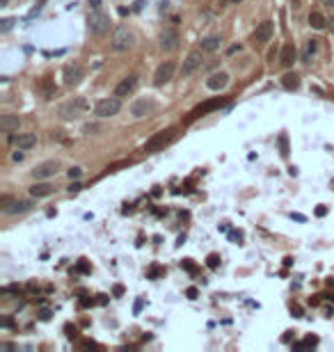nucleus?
<instances>
[{
	"label": "nucleus",
	"mask_w": 334,
	"mask_h": 352,
	"mask_svg": "<svg viewBox=\"0 0 334 352\" xmlns=\"http://www.w3.org/2000/svg\"><path fill=\"white\" fill-rule=\"evenodd\" d=\"M176 137V128H165V131L156 133L154 137H149L144 144V151L146 153H156V151H163L165 146L169 144V142Z\"/></svg>",
	"instance_id": "obj_1"
},
{
	"label": "nucleus",
	"mask_w": 334,
	"mask_h": 352,
	"mask_svg": "<svg viewBox=\"0 0 334 352\" xmlns=\"http://www.w3.org/2000/svg\"><path fill=\"white\" fill-rule=\"evenodd\" d=\"M122 110V101H119V96H110V99H101L99 103L94 105V114L101 119L105 117H114V114Z\"/></svg>",
	"instance_id": "obj_2"
},
{
	"label": "nucleus",
	"mask_w": 334,
	"mask_h": 352,
	"mask_svg": "<svg viewBox=\"0 0 334 352\" xmlns=\"http://www.w3.org/2000/svg\"><path fill=\"white\" fill-rule=\"evenodd\" d=\"M135 46V35L128 27H117L112 32V48L114 50H128Z\"/></svg>",
	"instance_id": "obj_3"
},
{
	"label": "nucleus",
	"mask_w": 334,
	"mask_h": 352,
	"mask_svg": "<svg viewBox=\"0 0 334 352\" xmlns=\"http://www.w3.org/2000/svg\"><path fill=\"white\" fill-rule=\"evenodd\" d=\"M222 105H227V99H222V96H215V99H210V101H204L201 105H197V108L192 110L190 117H188L186 121H192V119H199V117H204V114L213 112V110H220Z\"/></svg>",
	"instance_id": "obj_4"
},
{
	"label": "nucleus",
	"mask_w": 334,
	"mask_h": 352,
	"mask_svg": "<svg viewBox=\"0 0 334 352\" xmlns=\"http://www.w3.org/2000/svg\"><path fill=\"white\" fill-rule=\"evenodd\" d=\"M89 30H92V35H96V37L105 35V32L110 30V16L105 12H94L89 16Z\"/></svg>",
	"instance_id": "obj_5"
},
{
	"label": "nucleus",
	"mask_w": 334,
	"mask_h": 352,
	"mask_svg": "<svg viewBox=\"0 0 334 352\" xmlns=\"http://www.w3.org/2000/svg\"><path fill=\"white\" fill-rule=\"evenodd\" d=\"M87 101L85 99H73V101H69V103H64L62 105V117H67V119H76V117H80V114H85L87 112Z\"/></svg>",
	"instance_id": "obj_6"
},
{
	"label": "nucleus",
	"mask_w": 334,
	"mask_h": 352,
	"mask_svg": "<svg viewBox=\"0 0 334 352\" xmlns=\"http://www.w3.org/2000/svg\"><path fill=\"white\" fill-rule=\"evenodd\" d=\"M272 32H275V25L272 21H263L256 25V30L252 32V41H254V46H263L268 44L270 39H272Z\"/></svg>",
	"instance_id": "obj_7"
},
{
	"label": "nucleus",
	"mask_w": 334,
	"mask_h": 352,
	"mask_svg": "<svg viewBox=\"0 0 334 352\" xmlns=\"http://www.w3.org/2000/svg\"><path fill=\"white\" fill-rule=\"evenodd\" d=\"M174 71H176V64L169 59V62H163L158 69H156V73H154V82L156 85H165V82H169L174 78Z\"/></svg>",
	"instance_id": "obj_8"
},
{
	"label": "nucleus",
	"mask_w": 334,
	"mask_h": 352,
	"mask_svg": "<svg viewBox=\"0 0 334 352\" xmlns=\"http://www.w3.org/2000/svg\"><path fill=\"white\" fill-rule=\"evenodd\" d=\"M59 169V163L57 160H46V163H41V165H37L35 169H32V176L39 181V178H50V176H55V172Z\"/></svg>",
	"instance_id": "obj_9"
},
{
	"label": "nucleus",
	"mask_w": 334,
	"mask_h": 352,
	"mask_svg": "<svg viewBox=\"0 0 334 352\" xmlns=\"http://www.w3.org/2000/svg\"><path fill=\"white\" fill-rule=\"evenodd\" d=\"M178 41H181V37H178V32L172 30V27H167V30L160 32V48L163 50H176Z\"/></svg>",
	"instance_id": "obj_10"
},
{
	"label": "nucleus",
	"mask_w": 334,
	"mask_h": 352,
	"mask_svg": "<svg viewBox=\"0 0 334 352\" xmlns=\"http://www.w3.org/2000/svg\"><path fill=\"white\" fill-rule=\"evenodd\" d=\"M201 53L199 50H192V53H188V57L183 59V67H181V73L183 76H192V73L197 71V69L201 67Z\"/></svg>",
	"instance_id": "obj_11"
},
{
	"label": "nucleus",
	"mask_w": 334,
	"mask_h": 352,
	"mask_svg": "<svg viewBox=\"0 0 334 352\" xmlns=\"http://www.w3.org/2000/svg\"><path fill=\"white\" fill-rule=\"evenodd\" d=\"M227 85H229V73H224V71L210 73L208 80H206V87H208L210 91H222Z\"/></svg>",
	"instance_id": "obj_12"
},
{
	"label": "nucleus",
	"mask_w": 334,
	"mask_h": 352,
	"mask_svg": "<svg viewBox=\"0 0 334 352\" xmlns=\"http://www.w3.org/2000/svg\"><path fill=\"white\" fill-rule=\"evenodd\" d=\"M154 108H156V103L151 99H140V101H135V103H133L131 114L135 119H142V117H146L149 112H154Z\"/></svg>",
	"instance_id": "obj_13"
},
{
	"label": "nucleus",
	"mask_w": 334,
	"mask_h": 352,
	"mask_svg": "<svg viewBox=\"0 0 334 352\" xmlns=\"http://www.w3.org/2000/svg\"><path fill=\"white\" fill-rule=\"evenodd\" d=\"M80 78H82V67L80 64H67V67H64V85L73 87V85L80 82Z\"/></svg>",
	"instance_id": "obj_14"
},
{
	"label": "nucleus",
	"mask_w": 334,
	"mask_h": 352,
	"mask_svg": "<svg viewBox=\"0 0 334 352\" xmlns=\"http://www.w3.org/2000/svg\"><path fill=\"white\" fill-rule=\"evenodd\" d=\"M135 87H137V76H128L114 87V96H119V99L122 96H131L135 91Z\"/></svg>",
	"instance_id": "obj_15"
},
{
	"label": "nucleus",
	"mask_w": 334,
	"mask_h": 352,
	"mask_svg": "<svg viewBox=\"0 0 334 352\" xmlns=\"http://www.w3.org/2000/svg\"><path fill=\"white\" fill-rule=\"evenodd\" d=\"M295 55H297L295 46H293V44H286V46L282 48V55H279V64H282L284 69L293 67V62H295Z\"/></svg>",
	"instance_id": "obj_16"
},
{
	"label": "nucleus",
	"mask_w": 334,
	"mask_h": 352,
	"mask_svg": "<svg viewBox=\"0 0 334 352\" xmlns=\"http://www.w3.org/2000/svg\"><path fill=\"white\" fill-rule=\"evenodd\" d=\"M55 192V187L50 185V183H35V185L30 187V195L37 197V199H44V197H50Z\"/></svg>",
	"instance_id": "obj_17"
},
{
	"label": "nucleus",
	"mask_w": 334,
	"mask_h": 352,
	"mask_svg": "<svg viewBox=\"0 0 334 352\" xmlns=\"http://www.w3.org/2000/svg\"><path fill=\"white\" fill-rule=\"evenodd\" d=\"M14 142H16V146L21 151H27V149H32V146L37 144V135L35 133H23V135L14 137Z\"/></svg>",
	"instance_id": "obj_18"
},
{
	"label": "nucleus",
	"mask_w": 334,
	"mask_h": 352,
	"mask_svg": "<svg viewBox=\"0 0 334 352\" xmlns=\"http://www.w3.org/2000/svg\"><path fill=\"white\" fill-rule=\"evenodd\" d=\"M0 126H3L5 133H14V131H18V126H21V119H18V114H5V117L0 119Z\"/></svg>",
	"instance_id": "obj_19"
},
{
	"label": "nucleus",
	"mask_w": 334,
	"mask_h": 352,
	"mask_svg": "<svg viewBox=\"0 0 334 352\" xmlns=\"http://www.w3.org/2000/svg\"><path fill=\"white\" fill-rule=\"evenodd\" d=\"M32 208V204L30 201H25V199H16V201H12V206H9L5 213H9V215H18V213H25V210H30Z\"/></svg>",
	"instance_id": "obj_20"
},
{
	"label": "nucleus",
	"mask_w": 334,
	"mask_h": 352,
	"mask_svg": "<svg viewBox=\"0 0 334 352\" xmlns=\"http://www.w3.org/2000/svg\"><path fill=\"white\" fill-rule=\"evenodd\" d=\"M282 85H284V89H288V91L297 89V87H300V76H297V73H286V76L282 78Z\"/></svg>",
	"instance_id": "obj_21"
},
{
	"label": "nucleus",
	"mask_w": 334,
	"mask_h": 352,
	"mask_svg": "<svg viewBox=\"0 0 334 352\" xmlns=\"http://www.w3.org/2000/svg\"><path fill=\"white\" fill-rule=\"evenodd\" d=\"M309 25L314 27V30H323V27L327 25V18H325L320 12H311L309 14Z\"/></svg>",
	"instance_id": "obj_22"
},
{
	"label": "nucleus",
	"mask_w": 334,
	"mask_h": 352,
	"mask_svg": "<svg viewBox=\"0 0 334 352\" xmlns=\"http://www.w3.org/2000/svg\"><path fill=\"white\" fill-rule=\"evenodd\" d=\"M201 48L204 50H218L220 48V39L218 37H206V39L201 41Z\"/></svg>",
	"instance_id": "obj_23"
},
{
	"label": "nucleus",
	"mask_w": 334,
	"mask_h": 352,
	"mask_svg": "<svg viewBox=\"0 0 334 352\" xmlns=\"http://www.w3.org/2000/svg\"><path fill=\"white\" fill-rule=\"evenodd\" d=\"M316 48H318V44H316V39H311L309 44H307V48H305V55H302V59H305V62H311V55L316 53Z\"/></svg>",
	"instance_id": "obj_24"
},
{
	"label": "nucleus",
	"mask_w": 334,
	"mask_h": 352,
	"mask_svg": "<svg viewBox=\"0 0 334 352\" xmlns=\"http://www.w3.org/2000/svg\"><path fill=\"white\" fill-rule=\"evenodd\" d=\"M277 142H279V153L286 158V155H288V137H286V133H282Z\"/></svg>",
	"instance_id": "obj_25"
},
{
	"label": "nucleus",
	"mask_w": 334,
	"mask_h": 352,
	"mask_svg": "<svg viewBox=\"0 0 334 352\" xmlns=\"http://www.w3.org/2000/svg\"><path fill=\"white\" fill-rule=\"evenodd\" d=\"M206 265H208L210 270H215L220 265V254H208V259H206Z\"/></svg>",
	"instance_id": "obj_26"
},
{
	"label": "nucleus",
	"mask_w": 334,
	"mask_h": 352,
	"mask_svg": "<svg viewBox=\"0 0 334 352\" xmlns=\"http://www.w3.org/2000/svg\"><path fill=\"white\" fill-rule=\"evenodd\" d=\"M9 206H12V197L3 195V197H0V208H3V210H7Z\"/></svg>",
	"instance_id": "obj_27"
},
{
	"label": "nucleus",
	"mask_w": 334,
	"mask_h": 352,
	"mask_svg": "<svg viewBox=\"0 0 334 352\" xmlns=\"http://www.w3.org/2000/svg\"><path fill=\"white\" fill-rule=\"evenodd\" d=\"M80 174H82V169H80V167H71V169H69V172H67V176L73 181V178H78V176H80Z\"/></svg>",
	"instance_id": "obj_28"
},
{
	"label": "nucleus",
	"mask_w": 334,
	"mask_h": 352,
	"mask_svg": "<svg viewBox=\"0 0 334 352\" xmlns=\"http://www.w3.org/2000/svg\"><path fill=\"white\" fill-rule=\"evenodd\" d=\"M76 272H82V274L89 272V265H87V261H80V263L76 265Z\"/></svg>",
	"instance_id": "obj_29"
},
{
	"label": "nucleus",
	"mask_w": 334,
	"mask_h": 352,
	"mask_svg": "<svg viewBox=\"0 0 334 352\" xmlns=\"http://www.w3.org/2000/svg\"><path fill=\"white\" fill-rule=\"evenodd\" d=\"M181 265H183V268H186V270H188V272H190V274H195V265H192V261H190V259H186V261H183V263H181Z\"/></svg>",
	"instance_id": "obj_30"
},
{
	"label": "nucleus",
	"mask_w": 334,
	"mask_h": 352,
	"mask_svg": "<svg viewBox=\"0 0 334 352\" xmlns=\"http://www.w3.org/2000/svg\"><path fill=\"white\" fill-rule=\"evenodd\" d=\"M186 295L190 297V300H197V295H199V291H197L195 286H190V288H188V291H186Z\"/></svg>",
	"instance_id": "obj_31"
},
{
	"label": "nucleus",
	"mask_w": 334,
	"mask_h": 352,
	"mask_svg": "<svg viewBox=\"0 0 334 352\" xmlns=\"http://www.w3.org/2000/svg\"><path fill=\"white\" fill-rule=\"evenodd\" d=\"M50 315H53V313H50V309H41L39 311V318L41 320H50Z\"/></svg>",
	"instance_id": "obj_32"
},
{
	"label": "nucleus",
	"mask_w": 334,
	"mask_h": 352,
	"mask_svg": "<svg viewBox=\"0 0 334 352\" xmlns=\"http://www.w3.org/2000/svg\"><path fill=\"white\" fill-rule=\"evenodd\" d=\"M12 25H14V18H5V21H3V32H7Z\"/></svg>",
	"instance_id": "obj_33"
},
{
	"label": "nucleus",
	"mask_w": 334,
	"mask_h": 352,
	"mask_svg": "<svg viewBox=\"0 0 334 352\" xmlns=\"http://www.w3.org/2000/svg\"><path fill=\"white\" fill-rule=\"evenodd\" d=\"M94 131H99V126H96V123H87V126H85V133H87V135H92Z\"/></svg>",
	"instance_id": "obj_34"
},
{
	"label": "nucleus",
	"mask_w": 334,
	"mask_h": 352,
	"mask_svg": "<svg viewBox=\"0 0 334 352\" xmlns=\"http://www.w3.org/2000/svg\"><path fill=\"white\" fill-rule=\"evenodd\" d=\"M316 215H318V217L327 215V206H318V208H316Z\"/></svg>",
	"instance_id": "obj_35"
},
{
	"label": "nucleus",
	"mask_w": 334,
	"mask_h": 352,
	"mask_svg": "<svg viewBox=\"0 0 334 352\" xmlns=\"http://www.w3.org/2000/svg\"><path fill=\"white\" fill-rule=\"evenodd\" d=\"M158 274H163V270L160 268H151L149 270V277H158Z\"/></svg>",
	"instance_id": "obj_36"
},
{
	"label": "nucleus",
	"mask_w": 334,
	"mask_h": 352,
	"mask_svg": "<svg viewBox=\"0 0 334 352\" xmlns=\"http://www.w3.org/2000/svg\"><path fill=\"white\" fill-rule=\"evenodd\" d=\"M291 311L297 315V318H302V309H300V306H297V304H293V306H291Z\"/></svg>",
	"instance_id": "obj_37"
},
{
	"label": "nucleus",
	"mask_w": 334,
	"mask_h": 352,
	"mask_svg": "<svg viewBox=\"0 0 334 352\" xmlns=\"http://www.w3.org/2000/svg\"><path fill=\"white\" fill-rule=\"evenodd\" d=\"M80 190H82V185H80V183H73V185L69 187V192H80Z\"/></svg>",
	"instance_id": "obj_38"
},
{
	"label": "nucleus",
	"mask_w": 334,
	"mask_h": 352,
	"mask_svg": "<svg viewBox=\"0 0 334 352\" xmlns=\"http://www.w3.org/2000/svg\"><path fill=\"white\" fill-rule=\"evenodd\" d=\"M82 347H87V350H89V347H99V345H96L94 341H85V343H82Z\"/></svg>",
	"instance_id": "obj_39"
},
{
	"label": "nucleus",
	"mask_w": 334,
	"mask_h": 352,
	"mask_svg": "<svg viewBox=\"0 0 334 352\" xmlns=\"http://www.w3.org/2000/svg\"><path fill=\"white\" fill-rule=\"evenodd\" d=\"M12 158H14V160H16V163H18V160H23V153H21V149H18V151H16V153H12Z\"/></svg>",
	"instance_id": "obj_40"
},
{
	"label": "nucleus",
	"mask_w": 334,
	"mask_h": 352,
	"mask_svg": "<svg viewBox=\"0 0 334 352\" xmlns=\"http://www.w3.org/2000/svg\"><path fill=\"white\" fill-rule=\"evenodd\" d=\"M238 50H240V46H231V48L227 50V55H233V53H238Z\"/></svg>",
	"instance_id": "obj_41"
},
{
	"label": "nucleus",
	"mask_w": 334,
	"mask_h": 352,
	"mask_svg": "<svg viewBox=\"0 0 334 352\" xmlns=\"http://www.w3.org/2000/svg\"><path fill=\"white\" fill-rule=\"evenodd\" d=\"M142 304H144V302H142V300H137V302H135V313H140V309H142Z\"/></svg>",
	"instance_id": "obj_42"
},
{
	"label": "nucleus",
	"mask_w": 334,
	"mask_h": 352,
	"mask_svg": "<svg viewBox=\"0 0 334 352\" xmlns=\"http://www.w3.org/2000/svg\"><path fill=\"white\" fill-rule=\"evenodd\" d=\"M327 25H329V32H332V35H334V16L327 21Z\"/></svg>",
	"instance_id": "obj_43"
},
{
	"label": "nucleus",
	"mask_w": 334,
	"mask_h": 352,
	"mask_svg": "<svg viewBox=\"0 0 334 352\" xmlns=\"http://www.w3.org/2000/svg\"><path fill=\"white\" fill-rule=\"evenodd\" d=\"M323 5H329V7H334V0H320Z\"/></svg>",
	"instance_id": "obj_44"
},
{
	"label": "nucleus",
	"mask_w": 334,
	"mask_h": 352,
	"mask_svg": "<svg viewBox=\"0 0 334 352\" xmlns=\"http://www.w3.org/2000/svg\"><path fill=\"white\" fill-rule=\"evenodd\" d=\"M9 3V0H0V7H5V5H7Z\"/></svg>",
	"instance_id": "obj_45"
},
{
	"label": "nucleus",
	"mask_w": 334,
	"mask_h": 352,
	"mask_svg": "<svg viewBox=\"0 0 334 352\" xmlns=\"http://www.w3.org/2000/svg\"><path fill=\"white\" fill-rule=\"evenodd\" d=\"M332 187H334V178H332Z\"/></svg>",
	"instance_id": "obj_46"
}]
</instances>
